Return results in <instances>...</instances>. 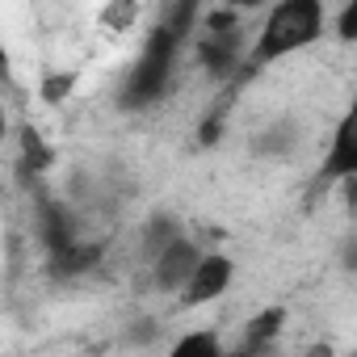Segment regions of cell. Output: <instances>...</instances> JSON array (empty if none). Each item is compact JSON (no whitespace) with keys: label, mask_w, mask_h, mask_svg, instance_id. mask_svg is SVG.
I'll list each match as a JSON object with an SVG mask.
<instances>
[{"label":"cell","mask_w":357,"mask_h":357,"mask_svg":"<svg viewBox=\"0 0 357 357\" xmlns=\"http://www.w3.org/2000/svg\"><path fill=\"white\" fill-rule=\"evenodd\" d=\"M324 5L319 0H282V5H273L257 30V43L248 47V72L273 63V59H286L303 47H311L319 34H324Z\"/></svg>","instance_id":"6da1fadb"},{"label":"cell","mask_w":357,"mask_h":357,"mask_svg":"<svg viewBox=\"0 0 357 357\" xmlns=\"http://www.w3.org/2000/svg\"><path fill=\"white\" fill-rule=\"evenodd\" d=\"M198 261H202V248H198V240L185 231L181 240H172L160 257L147 261V269H151V286H155L160 294H181Z\"/></svg>","instance_id":"7a4b0ae2"},{"label":"cell","mask_w":357,"mask_h":357,"mask_svg":"<svg viewBox=\"0 0 357 357\" xmlns=\"http://www.w3.org/2000/svg\"><path fill=\"white\" fill-rule=\"evenodd\" d=\"M231 278H236V261L223 257V252H202V261L194 265L185 290H181V303L190 307H202L211 298H223L231 290Z\"/></svg>","instance_id":"3957f363"},{"label":"cell","mask_w":357,"mask_h":357,"mask_svg":"<svg viewBox=\"0 0 357 357\" xmlns=\"http://www.w3.org/2000/svg\"><path fill=\"white\" fill-rule=\"evenodd\" d=\"M244 55H248V47H244L240 30H231V34H198V63L211 76H231L244 63Z\"/></svg>","instance_id":"277c9868"},{"label":"cell","mask_w":357,"mask_h":357,"mask_svg":"<svg viewBox=\"0 0 357 357\" xmlns=\"http://www.w3.org/2000/svg\"><path fill=\"white\" fill-rule=\"evenodd\" d=\"M282 324H286V307H269V311L252 315V319L244 324V332H240V349L265 357V353L273 349V340L282 336Z\"/></svg>","instance_id":"5b68a950"},{"label":"cell","mask_w":357,"mask_h":357,"mask_svg":"<svg viewBox=\"0 0 357 357\" xmlns=\"http://www.w3.org/2000/svg\"><path fill=\"white\" fill-rule=\"evenodd\" d=\"M357 172V147H353V118H344L332 135V151L324 155V176H336V181H353Z\"/></svg>","instance_id":"8992f818"},{"label":"cell","mask_w":357,"mask_h":357,"mask_svg":"<svg viewBox=\"0 0 357 357\" xmlns=\"http://www.w3.org/2000/svg\"><path fill=\"white\" fill-rule=\"evenodd\" d=\"M294 143H298V122H294V118H273V122L252 139V151L265 155V160H282V155H290Z\"/></svg>","instance_id":"52a82bcc"},{"label":"cell","mask_w":357,"mask_h":357,"mask_svg":"<svg viewBox=\"0 0 357 357\" xmlns=\"http://www.w3.org/2000/svg\"><path fill=\"white\" fill-rule=\"evenodd\" d=\"M185 236V227L176 223L172 215H155L151 223H147V231H143V261H151V257H160L172 240H181Z\"/></svg>","instance_id":"ba28073f"},{"label":"cell","mask_w":357,"mask_h":357,"mask_svg":"<svg viewBox=\"0 0 357 357\" xmlns=\"http://www.w3.org/2000/svg\"><path fill=\"white\" fill-rule=\"evenodd\" d=\"M168 357H223V344H219V336L215 332H190V336H181L172 349H168Z\"/></svg>","instance_id":"9c48e42d"},{"label":"cell","mask_w":357,"mask_h":357,"mask_svg":"<svg viewBox=\"0 0 357 357\" xmlns=\"http://www.w3.org/2000/svg\"><path fill=\"white\" fill-rule=\"evenodd\" d=\"M135 22H139V5H135V0H114V5H105V9H101V26H105V30H114V34L130 30Z\"/></svg>","instance_id":"30bf717a"},{"label":"cell","mask_w":357,"mask_h":357,"mask_svg":"<svg viewBox=\"0 0 357 357\" xmlns=\"http://www.w3.org/2000/svg\"><path fill=\"white\" fill-rule=\"evenodd\" d=\"M76 80H80L76 72H47V76H43V89H38V93H43V101L59 105V101H68V97H72Z\"/></svg>","instance_id":"8fae6325"},{"label":"cell","mask_w":357,"mask_h":357,"mask_svg":"<svg viewBox=\"0 0 357 357\" xmlns=\"http://www.w3.org/2000/svg\"><path fill=\"white\" fill-rule=\"evenodd\" d=\"M336 34L349 43V38H357V5H344L340 9V17H336Z\"/></svg>","instance_id":"7c38bea8"},{"label":"cell","mask_w":357,"mask_h":357,"mask_svg":"<svg viewBox=\"0 0 357 357\" xmlns=\"http://www.w3.org/2000/svg\"><path fill=\"white\" fill-rule=\"evenodd\" d=\"M151 336H160V324H155V319H143V324L130 332V344H143V340H151Z\"/></svg>","instance_id":"4fadbf2b"},{"label":"cell","mask_w":357,"mask_h":357,"mask_svg":"<svg viewBox=\"0 0 357 357\" xmlns=\"http://www.w3.org/2000/svg\"><path fill=\"white\" fill-rule=\"evenodd\" d=\"M303 357H332V344H328V340H319V344H311Z\"/></svg>","instance_id":"5bb4252c"},{"label":"cell","mask_w":357,"mask_h":357,"mask_svg":"<svg viewBox=\"0 0 357 357\" xmlns=\"http://www.w3.org/2000/svg\"><path fill=\"white\" fill-rule=\"evenodd\" d=\"M223 357H257V353H248V349H240V344H236V349H223Z\"/></svg>","instance_id":"9a60e30c"}]
</instances>
